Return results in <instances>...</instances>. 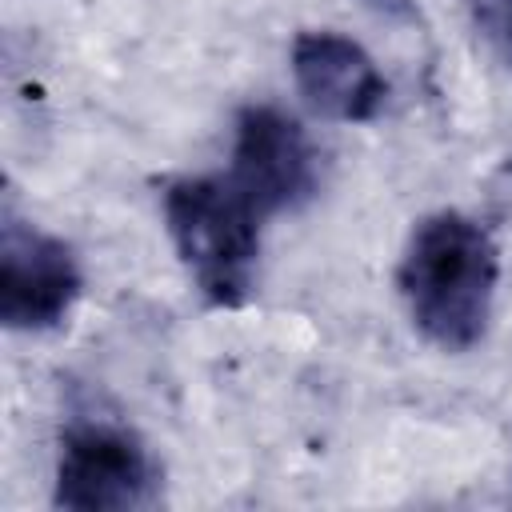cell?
I'll return each instance as SVG.
<instances>
[{"instance_id":"obj_5","label":"cell","mask_w":512,"mask_h":512,"mask_svg":"<svg viewBox=\"0 0 512 512\" xmlns=\"http://www.w3.org/2000/svg\"><path fill=\"white\" fill-rule=\"evenodd\" d=\"M84 292V272L68 240L4 208L0 224V324L8 332H52Z\"/></svg>"},{"instance_id":"obj_4","label":"cell","mask_w":512,"mask_h":512,"mask_svg":"<svg viewBox=\"0 0 512 512\" xmlns=\"http://www.w3.org/2000/svg\"><path fill=\"white\" fill-rule=\"evenodd\" d=\"M224 176L268 220L304 208L320 192V156L296 116L272 104H244L232 124V164Z\"/></svg>"},{"instance_id":"obj_7","label":"cell","mask_w":512,"mask_h":512,"mask_svg":"<svg viewBox=\"0 0 512 512\" xmlns=\"http://www.w3.org/2000/svg\"><path fill=\"white\" fill-rule=\"evenodd\" d=\"M480 32L512 60V0H472Z\"/></svg>"},{"instance_id":"obj_2","label":"cell","mask_w":512,"mask_h":512,"mask_svg":"<svg viewBox=\"0 0 512 512\" xmlns=\"http://www.w3.org/2000/svg\"><path fill=\"white\" fill-rule=\"evenodd\" d=\"M168 240L208 308H244L256 288L264 216L228 176H176L160 196Z\"/></svg>"},{"instance_id":"obj_6","label":"cell","mask_w":512,"mask_h":512,"mask_svg":"<svg viewBox=\"0 0 512 512\" xmlns=\"http://www.w3.org/2000/svg\"><path fill=\"white\" fill-rule=\"evenodd\" d=\"M288 60H292L296 92L316 116H328L340 124H368L388 104L384 72L376 68L368 48L344 32L308 28L292 40Z\"/></svg>"},{"instance_id":"obj_1","label":"cell","mask_w":512,"mask_h":512,"mask_svg":"<svg viewBox=\"0 0 512 512\" xmlns=\"http://www.w3.org/2000/svg\"><path fill=\"white\" fill-rule=\"evenodd\" d=\"M500 284L492 232L456 212L424 216L396 264V288L412 328L440 352H468L488 336Z\"/></svg>"},{"instance_id":"obj_3","label":"cell","mask_w":512,"mask_h":512,"mask_svg":"<svg viewBox=\"0 0 512 512\" xmlns=\"http://www.w3.org/2000/svg\"><path fill=\"white\" fill-rule=\"evenodd\" d=\"M164 472L152 448L112 416L76 412L60 428L52 504L68 512H132L156 508Z\"/></svg>"},{"instance_id":"obj_8","label":"cell","mask_w":512,"mask_h":512,"mask_svg":"<svg viewBox=\"0 0 512 512\" xmlns=\"http://www.w3.org/2000/svg\"><path fill=\"white\" fill-rule=\"evenodd\" d=\"M376 12H388V16H408L412 12V0H368Z\"/></svg>"}]
</instances>
